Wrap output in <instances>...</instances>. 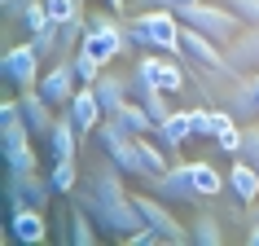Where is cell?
Listing matches in <instances>:
<instances>
[{"label": "cell", "instance_id": "6da1fadb", "mask_svg": "<svg viewBox=\"0 0 259 246\" xmlns=\"http://www.w3.org/2000/svg\"><path fill=\"white\" fill-rule=\"evenodd\" d=\"M75 202L88 211V216L97 220V229H106L110 237H127L132 229H141L145 224V216H141L137 198L123 189V172L114 163H101L88 176V185L83 189H75Z\"/></svg>", "mask_w": 259, "mask_h": 246}, {"label": "cell", "instance_id": "7a4b0ae2", "mask_svg": "<svg viewBox=\"0 0 259 246\" xmlns=\"http://www.w3.org/2000/svg\"><path fill=\"white\" fill-rule=\"evenodd\" d=\"M180 31H185V22H180V14H171V9H145V14H137L132 22H127V40L141 44V49H154V53H171L185 62V44H180Z\"/></svg>", "mask_w": 259, "mask_h": 246}, {"label": "cell", "instance_id": "3957f363", "mask_svg": "<svg viewBox=\"0 0 259 246\" xmlns=\"http://www.w3.org/2000/svg\"><path fill=\"white\" fill-rule=\"evenodd\" d=\"M93 137H97V145H101V154L119 167L123 176L145 180V163H141V150H137V132H127L119 119H106Z\"/></svg>", "mask_w": 259, "mask_h": 246}, {"label": "cell", "instance_id": "277c9868", "mask_svg": "<svg viewBox=\"0 0 259 246\" xmlns=\"http://www.w3.org/2000/svg\"><path fill=\"white\" fill-rule=\"evenodd\" d=\"M127 22H114V18H106V14H93L88 18V27H83V40H79V49L88 57H97L101 66H110V62H119L123 53H127Z\"/></svg>", "mask_w": 259, "mask_h": 246}, {"label": "cell", "instance_id": "5b68a950", "mask_svg": "<svg viewBox=\"0 0 259 246\" xmlns=\"http://www.w3.org/2000/svg\"><path fill=\"white\" fill-rule=\"evenodd\" d=\"M180 22H189V27H198L202 35H211L220 49H224L229 40H237V35L246 31V22L233 14L224 0H220V5H206V0H202V5H189V9H180Z\"/></svg>", "mask_w": 259, "mask_h": 246}, {"label": "cell", "instance_id": "8992f818", "mask_svg": "<svg viewBox=\"0 0 259 246\" xmlns=\"http://www.w3.org/2000/svg\"><path fill=\"white\" fill-rule=\"evenodd\" d=\"M31 132L27 119H14V123H0V150H5V163H9V176H22V172H35V150H31Z\"/></svg>", "mask_w": 259, "mask_h": 246}, {"label": "cell", "instance_id": "52a82bcc", "mask_svg": "<svg viewBox=\"0 0 259 246\" xmlns=\"http://www.w3.org/2000/svg\"><path fill=\"white\" fill-rule=\"evenodd\" d=\"M137 198V207H141V216H145V224H154V229L163 233V242H171V246H185V242H193V233L180 224L171 211H167V198H158V193H132Z\"/></svg>", "mask_w": 259, "mask_h": 246}, {"label": "cell", "instance_id": "ba28073f", "mask_svg": "<svg viewBox=\"0 0 259 246\" xmlns=\"http://www.w3.org/2000/svg\"><path fill=\"white\" fill-rule=\"evenodd\" d=\"M185 66H189V62H180V57H171V53H154V49L137 62V70L154 84V88H163V93H180V88L189 84Z\"/></svg>", "mask_w": 259, "mask_h": 246}, {"label": "cell", "instance_id": "9c48e42d", "mask_svg": "<svg viewBox=\"0 0 259 246\" xmlns=\"http://www.w3.org/2000/svg\"><path fill=\"white\" fill-rule=\"evenodd\" d=\"M150 189L158 193V198H167V202H189V207L206 202L202 189H198V180H193V163H176V167H167V172L154 180Z\"/></svg>", "mask_w": 259, "mask_h": 246}, {"label": "cell", "instance_id": "30bf717a", "mask_svg": "<svg viewBox=\"0 0 259 246\" xmlns=\"http://www.w3.org/2000/svg\"><path fill=\"white\" fill-rule=\"evenodd\" d=\"M40 62L44 57L35 53V44H18V49H5V57H0V75L9 84H18V88H35L40 84Z\"/></svg>", "mask_w": 259, "mask_h": 246}, {"label": "cell", "instance_id": "8fae6325", "mask_svg": "<svg viewBox=\"0 0 259 246\" xmlns=\"http://www.w3.org/2000/svg\"><path fill=\"white\" fill-rule=\"evenodd\" d=\"M220 106L229 110L233 119H259V93H255V79L250 75H242V70H233L229 75V88H224V97H220Z\"/></svg>", "mask_w": 259, "mask_h": 246}, {"label": "cell", "instance_id": "7c38bea8", "mask_svg": "<svg viewBox=\"0 0 259 246\" xmlns=\"http://www.w3.org/2000/svg\"><path fill=\"white\" fill-rule=\"evenodd\" d=\"M180 44H185V62H189V66H202V70H229V62H224V49H220L211 35H202L198 27H189V22H185V31H180Z\"/></svg>", "mask_w": 259, "mask_h": 246}, {"label": "cell", "instance_id": "4fadbf2b", "mask_svg": "<svg viewBox=\"0 0 259 246\" xmlns=\"http://www.w3.org/2000/svg\"><path fill=\"white\" fill-rule=\"evenodd\" d=\"M9 233H14L18 242H27V246L49 242V216H44V207H35V202H14Z\"/></svg>", "mask_w": 259, "mask_h": 246}, {"label": "cell", "instance_id": "5bb4252c", "mask_svg": "<svg viewBox=\"0 0 259 246\" xmlns=\"http://www.w3.org/2000/svg\"><path fill=\"white\" fill-rule=\"evenodd\" d=\"M75 84H79V75H75V66H70V57H66V62H57V66L44 70L35 88H40V93L49 97L57 110H66V106H70V97H75Z\"/></svg>", "mask_w": 259, "mask_h": 246}, {"label": "cell", "instance_id": "9a60e30c", "mask_svg": "<svg viewBox=\"0 0 259 246\" xmlns=\"http://www.w3.org/2000/svg\"><path fill=\"white\" fill-rule=\"evenodd\" d=\"M18 101H22V119H27V128L35 132V137H49V132H53V123H57V114H53L57 106L40 93V88H22Z\"/></svg>", "mask_w": 259, "mask_h": 246}, {"label": "cell", "instance_id": "2e32d148", "mask_svg": "<svg viewBox=\"0 0 259 246\" xmlns=\"http://www.w3.org/2000/svg\"><path fill=\"white\" fill-rule=\"evenodd\" d=\"M224 62H229V70H242V75L259 70V22H255V27H246L237 40L224 44Z\"/></svg>", "mask_w": 259, "mask_h": 246}, {"label": "cell", "instance_id": "e0dca14e", "mask_svg": "<svg viewBox=\"0 0 259 246\" xmlns=\"http://www.w3.org/2000/svg\"><path fill=\"white\" fill-rule=\"evenodd\" d=\"M66 114H70L75 123H79V132H83V137H88V132H97V128L106 123V110H101V101H97L93 84H83V88H75V97H70Z\"/></svg>", "mask_w": 259, "mask_h": 246}, {"label": "cell", "instance_id": "ac0fdd59", "mask_svg": "<svg viewBox=\"0 0 259 246\" xmlns=\"http://www.w3.org/2000/svg\"><path fill=\"white\" fill-rule=\"evenodd\" d=\"M49 193H57V189H53V180L35 176V172L9 176V202H35V207H44V202H49Z\"/></svg>", "mask_w": 259, "mask_h": 246}, {"label": "cell", "instance_id": "d6986e66", "mask_svg": "<svg viewBox=\"0 0 259 246\" xmlns=\"http://www.w3.org/2000/svg\"><path fill=\"white\" fill-rule=\"evenodd\" d=\"M93 93H97V101H101V110H106V119H114V114L132 101L127 79H123V75H106V70H101V79L93 84Z\"/></svg>", "mask_w": 259, "mask_h": 246}, {"label": "cell", "instance_id": "ffe728a7", "mask_svg": "<svg viewBox=\"0 0 259 246\" xmlns=\"http://www.w3.org/2000/svg\"><path fill=\"white\" fill-rule=\"evenodd\" d=\"M229 193L233 198H237V202H259V172L250 163H246L242 154H237V158H233V167H229Z\"/></svg>", "mask_w": 259, "mask_h": 246}, {"label": "cell", "instance_id": "44dd1931", "mask_svg": "<svg viewBox=\"0 0 259 246\" xmlns=\"http://www.w3.org/2000/svg\"><path fill=\"white\" fill-rule=\"evenodd\" d=\"M189 137H193V110H171V114L158 123V141H163L171 154H176Z\"/></svg>", "mask_w": 259, "mask_h": 246}, {"label": "cell", "instance_id": "7402d4cb", "mask_svg": "<svg viewBox=\"0 0 259 246\" xmlns=\"http://www.w3.org/2000/svg\"><path fill=\"white\" fill-rule=\"evenodd\" d=\"M79 123L70 119V114H62V119L53 123V132H49V141H53V158H75L79 154Z\"/></svg>", "mask_w": 259, "mask_h": 246}, {"label": "cell", "instance_id": "603a6c76", "mask_svg": "<svg viewBox=\"0 0 259 246\" xmlns=\"http://www.w3.org/2000/svg\"><path fill=\"white\" fill-rule=\"evenodd\" d=\"M114 119H119L123 128H127V132H137V137H150V132H158V123L150 119V110L141 106V101H127V106H123L119 114H114Z\"/></svg>", "mask_w": 259, "mask_h": 246}, {"label": "cell", "instance_id": "cb8c5ba5", "mask_svg": "<svg viewBox=\"0 0 259 246\" xmlns=\"http://www.w3.org/2000/svg\"><path fill=\"white\" fill-rule=\"evenodd\" d=\"M93 242H97V220L75 202V211H70V246H93Z\"/></svg>", "mask_w": 259, "mask_h": 246}, {"label": "cell", "instance_id": "d4e9b609", "mask_svg": "<svg viewBox=\"0 0 259 246\" xmlns=\"http://www.w3.org/2000/svg\"><path fill=\"white\" fill-rule=\"evenodd\" d=\"M193 242H198V246H220V242H224V229H220V216H215V211H202V216H198V220H193Z\"/></svg>", "mask_w": 259, "mask_h": 246}, {"label": "cell", "instance_id": "484cf974", "mask_svg": "<svg viewBox=\"0 0 259 246\" xmlns=\"http://www.w3.org/2000/svg\"><path fill=\"white\" fill-rule=\"evenodd\" d=\"M49 180H53L57 193H75V189H79V167H75V158H53Z\"/></svg>", "mask_w": 259, "mask_h": 246}, {"label": "cell", "instance_id": "4316f807", "mask_svg": "<svg viewBox=\"0 0 259 246\" xmlns=\"http://www.w3.org/2000/svg\"><path fill=\"white\" fill-rule=\"evenodd\" d=\"M193 180H198L202 198H220V193H224V180H229V176H220L211 163H202V158H198V163H193Z\"/></svg>", "mask_w": 259, "mask_h": 246}, {"label": "cell", "instance_id": "83f0119b", "mask_svg": "<svg viewBox=\"0 0 259 246\" xmlns=\"http://www.w3.org/2000/svg\"><path fill=\"white\" fill-rule=\"evenodd\" d=\"M31 44H35V53H40L44 62H49V57H57V53H62V27H57V22H49L44 31H35V35H31Z\"/></svg>", "mask_w": 259, "mask_h": 246}, {"label": "cell", "instance_id": "f1b7e54d", "mask_svg": "<svg viewBox=\"0 0 259 246\" xmlns=\"http://www.w3.org/2000/svg\"><path fill=\"white\" fill-rule=\"evenodd\" d=\"M70 66H75V75H79V84H97V79H101V70H106L97 57L83 53V49H75V53H70Z\"/></svg>", "mask_w": 259, "mask_h": 246}, {"label": "cell", "instance_id": "f546056e", "mask_svg": "<svg viewBox=\"0 0 259 246\" xmlns=\"http://www.w3.org/2000/svg\"><path fill=\"white\" fill-rule=\"evenodd\" d=\"M49 5V18H53L57 27H66L75 18H83V0H44Z\"/></svg>", "mask_w": 259, "mask_h": 246}, {"label": "cell", "instance_id": "4dcf8cb0", "mask_svg": "<svg viewBox=\"0 0 259 246\" xmlns=\"http://www.w3.org/2000/svg\"><path fill=\"white\" fill-rule=\"evenodd\" d=\"M242 158L259 172V119L242 123Z\"/></svg>", "mask_w": 259, "mask_h": 246}, {"label": "cell", "instance_id": "1f68e13d", "mask_svg": "<svg viewBox=\"0 0 259 246\" xmlns=\"http://www.w3.org/2000/svg\"><path fill=\"white\" fill-rule=\"evenodd\" d=\"M49 22H53V18H49V5H44V0H31L27 9H22V27H27L31 35H35V31H44Z\"/></svg>", "mask_w": 259, "mask_h": 246}, {"label": "cell", "instance_id": "d6a6232c", "mask_svg": "<svg viewBox=\"0 0 259 246\" xmlns=\"http://www.w3.org/2000/svg\"><path fill=\"white\" fill-rule=\"evenodd\" d=\"M224 5H229L233 14L242 18L246 27H255V22H259V0H224Z\"/></svg>", "mask_w": 259, "mask_h": 246}, {"label": "cell", "instance_id": "836d02e7", "mask_svg": "<svg viewBox=\"0 0 259 246\" xmlns=\"http://www.w3.org/2000/svg\"><path fill=\"white\" fill-rule=\"evenodd\" d=\"M150 5H158V9H171V14H180V9H189V5H202V0H150Z\"/></svg>", "mask_w": 259, "mask_h": 246}, {"label": "cell", "instance_id": "e575fe53", "mask_svg": "<svg viewBox=\"0 0 259 246\" xmlns=\"http://www.w3.org/2000/svg\"><path fill=\"white\" fill-rule=\"evenodd\" d=\"M5 5V18H22V9H27L31 0H0Z\"/></svg>", "mask_w": 259, "mask_h": 246}, {"label": "cell", "instance_id": "d590c367", "mask_svg": "<svg viewBox=\"0 0 259 246\" xmlns=\"http://www.w3.org/2000/svg\"><path fill=\"white\" fill-rule=\"evenodd\" d=\"M246 242H250V246H259V220L250 224V233H246Z\"/></svg>", "mask_w": 259, "mask_h": 246}, {"label": "cell", "instance_id": "8d00e7d4", "mask_svg": "<svg viewBox=\"0 0 259 246\" xmlns=\"http://www.w3.org/2000/svg\"><path fill=\"white\" fill-rule=\"evenodd\" d=\"M106 5H110V9H119V14L127 9V0H106Z\"/></svg>", "mask_w": 259, "mask_h": 246}, {"label": "cell", "instance_id": "74e56055", "mask_svg": "<svg viewBox=\"0 0 259 246\" xmlns=\"http://www.w3.org/2000/svg\"><path fill=\"white\" fill-rule=\"evenodd\" d=\"M250 220H259V202H250Z\"/></svg>", "mask_w": 259, "mask_h": 246}, {"label": "cell", "instance_id": "f35d334b", "mask_svg": "<svg viewBox=\"0 0 259 246\" xmlns=\"http://www.w3.org/2000/svg\"><path fill=\"white\" fill-rule=\"evenodd\" d=\"M250 79H255V93H259V70H250Z\"/></svg>", "mask_w": 259, "mask_h": 246}]
</instances>
